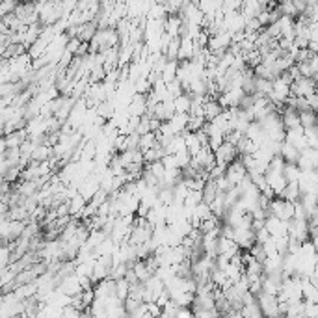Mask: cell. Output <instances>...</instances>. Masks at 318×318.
Returning a JSON list of instances; mask_svg holds the SVG:
<instances>
[{"label": "cell", "instance_id": "7402d4cb", "mask_svg": "<svg viewBox=\"0 0 318 318\" xmlns=\"http://www.w3.org/2000/svg\"><path fill=\"white\" fill-rule=\"evenodd\" d=\"M12 264V249L8 246H0V272Z\"/></svg>", "mask_w": 318, "mask_h": 318}, {"label": "cell", "instance_id": "d6986e66", "mask_svg": "<svg viewBox=\"0 0 318 318\" xmlns=\"http://www.w3.org/2000/svg\"><path fill=\"white\" fill-rule=\"evenodd\" d=\"M298 117H300V127L301 128L316 127V114H314V112H300Z\"/></svg>", "mask_w": 318, "mask_h": 318}, {"label": "cell", "instance_id": "4fadbf2b", "mask_svg": "<svg viewBox=\"0 0 318 318\" xmlns=\"http://www.w3.org/2000/svg\"><path fill=\"white\" fill-rule=\"evenodd\" d=\"M190 104H192V97L188 93H183L179 97H175L173 99L175 114H188L190 112Z\"/></svg>", "mask_w": 318, "mask_h": 318}, {"label": "cell", "instance_id": "ac0fdd59", "mask_svg": "<svg viewBox=\"0 0 318 318\" xmlns=\"http://www.w3.org/2000/svg\"><path fill=\"white\" fill-rule=\"evenodd\" d=\"M155 145H156V136H155V132H147V134H144V136H140L138 151L145 153V151L153 149Z\"/></svg>", "mask_w": 318, "mask_h": 318}, {"label": "cell", "instance_id": "83f0119b", "mask_svg": "<svg viewBox=\"0 0 318 318\" xmlns=\"http://www.w3.org/2000/svg\"><path fill=\"white\" fill-rule=\"evenodd\" d=\"M140 144V134H128L127 136V151H136Z\"/></svg>", "mask_w": 318, "mask_h": 318}, {"label": "cell", "instance_id": "2e32d148", "mask_svg": "<svg viewBox=\"0 0 318 318\" xmlns=\"http://www.w3.org/2000/svg\"><path fill=\"white\" fill-rule=\"evenodd\" d=\"M300 168L296 166V164H285L283 168V177L285 180H287V185L289 183H298V179H300Z\"/></svg>", "mask_w": 318, "mask_h": 318}, {"label": "cell", "instance_id": "7a4b0ae2", "mask_svg": "<svg viewBox=\"0 0 318 318\" xmlns=\"http://www.w3.org/2000/svg\"><path fill=\"white\" fill-rule=\"evenodd\" d=\"M233 242L237 244V248L240 251H248L255 244V233L251 229L237 227V229H233Z\"/></svg>", "mask_w": 318, "mask_h": 318}, {"label": "cell", "instance_id": "6da1fadb", "mask_svg": "<svg viewBox=\"0 0 318 318\" xmlns=\"http://www.w3.org/2000/svg\"><path fill=\"white\" fill-rule=\"evenodd\" d=\"M246 175H248V171L244 169L242 162H240V156H238L235 162L229 164L227 169H225V179H227V183H229L231 188H237V186L246 179Z\"/></svg>", "mask_w": 318, "mask_h": 318}, {"label": "cell", "instance_id": "9a60e30c", "mask_svg": "<svg viewBox=\"0 0 318 318\" xmlns=\"http://www.w3.org/2000/svg\"><path fill=\"white\" fill-rule=\"evenodd\" d=\"M130 270H132V274L136 276V279H138V283H144V281H147V279L153 276V274L145 268L144 260H136L134 264H130Z\"/></svg>", "mask_w": 318, "mask_h": 318}, {"label": "cell", "instance_id": "4dcf8cb0", "mask_svg": "<svg viewBox=\"0 0 318 318\" xmlns=\"http://www.w3.org/2000/svg\"><path fill=\"white\" fill-rule=\"evenodd\" d=\"M168 301H169V294H168V290L164 289V290H162V294H160V296H158V298H156L155 303H156V305H158V307H160V309H162V307L166 305Z\"/></svg>", "mask_w": 318, "mask_h": 318}, {"label": "cell", "instance_id": "5b68a950", "mask_svg": "<svg viewBox=\"0 0 318 318\" xmlns=\"http://www.w3.org/2000/svg\"><path fill=\"white\" fill-rule=\"evenodd\" d=\"M194 52H196V45L190 37H185L180 39L179 52H177V62H190L194 58Z\"/></svg>", "mask_w": 318, "mask_h": 318}, {"label": "cell", "instance_id": "484cf974", "mask_svg": "<svg viewBox=\"0 0 318 318\" xmlns=\"http://www.w3.org/2000/svg\"><path fill=\"white\" fill-rule=\"evenodd\" d=\"M147 132H151V130H149V116H142V117H140L138 130H136V134L144 136V134H147Z\"/></svg>", "mask_w": 318, "mask_h": 318}, {"label": "cell", "instance_id": "d4e9b609", "mask_svg": "<svg viewBox=\"0 0 318 318\" xmlns=\"http://www.w3.org/2000/svg\"><path fill=\"white\" fill-rule=\"evenodd\" d=\"M318 305L311 301H303V318H316Z\"/></svg>", "mask_w": 318, "mask_h": 318}, {"label": "cell", "instance_id": "ffe728a7", "mask_svg": "<svg viewBox=\"0 0 318 318\" xmlns=\"http://www.w3.org/2000/svg\"><path fill=\"white\" fill-rule=\"evenodd\" d=\"M145 171H149V173L153 175V177H155L158 183H162L164 173H166V169H164V166H162V162H160V160H156V162H153V164H147Z\"/></svg>", "mask_w": 318, "mask_h": 318}, {"label": "cell", "instance_id": "52a82bcc", "mask_svg": "<svg viewBox=\"0 0 318 318\" xmlns=\"http://www.w3.org/2000/svg\"><path fill=\"white\" fill-rule=\"evenodd\" d=\"M87 203L86 199L80 196V194H76L75 197H71L69 201H67V207H69V216L71 218H82V212H84V207H86Z\"/></svg>", "mask_w": 318, "mask_h": 318}, {"label": "cell", "instance_id": "f1b7e54d", "mask_svg": "<svg viewBox=\"0 0 318 318\" xmlns=\"http://www.w3.org/2000/svg\"><path fill=\"white\" fill-rule=\"evenodd\" d=\"M305 101H307V106H309V110H311V112H316V108H318V97H316V93H312V95L305 97Z\"/></svg>", "mask_w": 318, "mask_h": 318}, {"label": "cell", "instance_id": "ba28073f", "mask_svg": "<svg viewBox=\"0 0 318 318\" xmlns=\"http://www.w3.org/2000/svg\"><path fill=\"white\" fill-rule=\"evenodd\" d=\"M221 112L223 110H221V106L218 104V101H208L207 99V101L203 103V119L207 123L212 121L216 116H220Z\"/></svg>", "mask_w": 318, "mask_h": 318}, {"label": "cell", "instance_id": "8992f818", "mask_svg": "<svg viewBox=\"0 0 318 318\" xmlns=\"http://www.w3.org/2000/svg\"><path fill=\"white\" fill-rule=\"evenodd\" d=\"M180 24H183V21H180L179 15H168V17L164 19V34H168L171 39L179 37Z\"/></svg>", "mask_w": 318, "mask_h": 318}, {"label": "cell", "instance_id": "8fae6325", "mask_svg": "<svg viewBox=\"0 0 318 318\" xmlns=\"http://www.w3.org/2000/svg\"><path fill=\"white\" fill-rule=\"evenodd\" d=\"M177 67H179V62H177V60H168V62H166V65H164V69H162V75H160V78H162V82L166 86H168L169 82L175 80Z\"/></svg>", "mask_w": 318, "mask_h": 318}, {"label": "cell", "instance_id": "3957f363", "mask_svg": "<svg viewBox=\"0 0 318 318\" xmlns=\"http://www.w3.org/2000/svg\"><path fill=\"white\" fill-rule=\"evenodd\" d=\"M56 289H58L64 296H67V298H73V296L82 294L80 279L76 278L75 274H71V276H67V278L62 279V283H60Z\"/></svg>", "mask_w": 318, "mask_h": 318}, {"label": "cell", "instance_id": "277c9868", "mask_svg": "<svg viewBox=\"0 0 318 318\" xmlns=\"http://www.w3.org/2000/svg\"><path fill=\"white\" fill-rule=\"evenodd\" d=\"M264 229L272 238L287 237V221H281L278 218H274V216H268L264 220Z\"/></svg>", "mask_w": 318, "mask_h": 318}, {"label": "cell", "instance_id": "44dd1931", "mask_svg": "<svg viewBox=\"0 0 318 318\" xmlns=\"http://www.w3.org/2000/svg\"><path fill=\"white\" fill-rule=\"evenodd\" d=\"M173 156H175V164H177V168H179V169H185V168H188V166H190L192 156H190V153L186 151V147H185V149L177 151Z\"/></svg>", "mask_w": 318, "mask_h": 318}, {"label": "cell", "instance_id": "cb8c5ba5", "mask_svg": "<svg viewBox=\"0 0 318 318\" xmlns=\"http://www.w3.org/2000/svg\"><path fill=\"white\" fill-rule=\"evenodd\" d=\"M205 125V119L203 117H188V123H186V132H199Z\"/></svg>", "mask_w": 318, "mask_h": 318}, {"label": "cell", "instance_id": "4316f807", "mask_svg": "<svg viewBox=\"0 0 318 318\" xmlns=\"http://www.w3.org/2000/svg\"><path fill=\"white\" fill-rule=\"evenodd\" d=\"M270 238H272V237L268 235V231H266V229H264V227H262L260 231L255 233V244H257V246H262V244L268 242Z\"/></svg>", "mask_w": 318, "mask_h": 318}, {"label": "cell", "instance_id": "5bb4252c", "mask_svg": "<svg viewBox=\"0 0 318 318\" xmlns=\"http://www.w3.org/2000/svg\"><path fill=\"white\" fill-rule=\"evenodd\" d=\"M216 196H218V190H216L214 180L207 179V180H205V186H203V190H201V199H203V203H207V205H210V203H212V201L216 199Z\"/></svg>", "mask_w": 318, "mask_h": 318}, {"label": "cell", "instance_id": "7c38bea8", "mask_svg": "<svg viewBox=\"0 0 318 318\" xmlns=\"http://www.w3.org/2000/svg\"><path fill=\"white\" fill-rule=\"evenodd\" d=\"M279 156L283 158L285 164H296V160H298L300 153H298V151H296L290 144L283 142V144H281V147H279Z\"/></svg>", "mask_w": 318, "mask_h": 318}, {"label": "cell", "instance_id": "30bf717a", "mask_svg": "<svg viewBox=\"0 0 318 318\" xmlns=\"http://www.w3.org/2000/svg\"><path fill=\"white\" fill-rule=\"evenodd\" d=\"M301 279V300L303 301H311V303H316L318 301V289L314 285H311L307 279Z\"/></svg>", "mask_w": 318, "mask_h": 318}, {"label": "cell", "instance_id": "9c48e42d", "mask_svg": "<svg viewBox=\"0 0 318 318\" xmlns=\"http://www.w3.org/2000/svg\"><path fill=\"white\" fill-rule=\"evenodd\" d=\"M188 114H173V117L168 121L171 132L177 136V134H183L186 130V123H188Z\"/></svg>", "mask_w": 318, "mask_h": 318}, {"label": "cell", "instance_id": "603a6c76", "mask_svg": "<svg viewBox=\"0 0 318 318\" xmlns=\"http://www.w3.org/2000/svg\"><path fill=\"white\" fill-rule=\"evenodd\" d=\"M303 136H305L307 147H309V149H316V147H318V140H316V127L303 128Z\"/></svg>", "mask_w": 318, "mask_h": 318}, {"label": "cell", "instance_id": "e0dca14e", "mask_svg": "<svg viewBox=\"0 0 318 318\" xmlns=\"http://www.w3.org/2000/svg\"><path fill=\"white\" fill-rule=\"evenodd\" d=\"M114 290H116V298L119 301H125L128 296V290H130V285L125 281V279H117L114 281Z\"/></svg>", "mask_w": 318, "mask_h": 318}, {"label": "cell", "instance_id": "f546056e", "mask_svg": "<svg viewBox=\"0 0 318 318\" xmlns=\"http://www.w3.org/2000/svg\"><path fill=\"white\" fill-rule=\"evenodd\" d=\"M175 318H194V312H192L190 307H179V311H177Z\"/></svg>", "mask_w": 318, "mask_h": 318}]
</instances>
